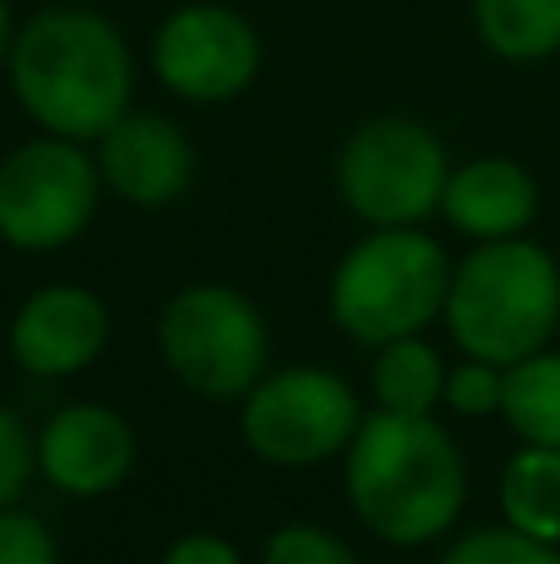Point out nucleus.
Segmentation results:
<instances>
[{
  "label": "nucleus",
  "mask_w": 560,
  "mask_h": 564,
  "mask_svg": "<svg viewBox=\"0 0 560 564\" xmlns=\"http://www.w3.org/2000/svg\"><path fill=\"white\" fill-rule=\"evenodd\" d=\"M446 406L462 416H496L506 401V367L482 357H466L456 371H446Z\"/></svg>",
  "instance_id": "aec40b11"
},
{
  "label": "nucleus",
  "mask_w": 560,
  "mask_h": 564,
  "mask_svg": "<svg viewBox=\"0 0 560 564\" xmlns=\"http://www.w3.org/2000/svg\"><path fill=\"white\" fill-rule=\"evenodd\" d=\"M506 525L560 545V446H526L502 470Z\"/></svg>",
  "instance_id": "dca6fc26"
},
{
  "label": "nucleus",
  "mask_w": 560,
  "mask_h": 564,
  "mask_svg": "<svg viewBox=\"0 0 560 564\" xmlns=\"http://www.w3.org/2000/svg\"><path fill=\"white\" fill-rule=\"evenodd\" d=\"M363 426L357 397L327 367L268 371L244 397V441L268 466H317L343 456Z\"/></svg>",
  "instance_id": "6e6552de"
},
{
  "label": "nucleus",
  "mask_w": 560,
  "mask_h": 564,
  "mask_svg": "<svg viewBox=\"0 0 560 564\" xmlns=\"http://www.w3.org/2000/svg\"><path fill=\"white\" fill-rule=\"evenodd\" d=\"M502 416L526 446H560V351H531L506 367Z\"/></svg>",
  "instance_id": "f3484780"
},
{
  "label": "nucleus",
  "mask_w": 560,
  "mask_h": 564,
  "mask_svg": "<svg viewBox=\"0 0 560 564\" xmlns=\"http://www.w3.org/2000/svg\"><path fill=\"white\" fill-rule=\"evenodd\" d=\"M536 204H541L536 178L516 159H472V164L452 169L442 194V214L452 218L456 234L476 238V243L521 238L536 218Z\"/></svg>",
  "instance_id": "ddd939ff"
},
{
  "label": "nucleus",
  "mask_w": 560,
  "mask_h": 564,
  "mask_svg": "<svg viewBox=\"0 0 560 564\" xmlns=\"http://www.w3.org/2000/svg\"><path fill=\"white\" fill-rule=\"evenodd\" d=\"M159 564H244L234 545L224 535H208V530H194V535H179L174 545L164 550Z\"/></svg>",
  "instance_id": "5701e85b"
},
{
  "label": "nucleus",
  "mask_w": 560,
  "mask_h": 564,
  "mask_svg": "<svg viewBox=\"0 0 560 564\" xmlns=\"http://www.w3.org/2000/svg\"><path fill=\"white\" fill-rule=\"evenodd\" d=\"M0 564H60L55 535L45 530V520L20 506L0 510Z\"/></svg>",
  "instance_id": "4be33fe9"
},
{
  "label": "nucleus",
  "mask_w": 560,
  "mask_h": 564,
  "mask_svg": "<svg viewBox=\"0 0 560 564\" xmlns=\"http://www.w3.org/2000/svg\"><path fill=\"white\" fill-rule=\"evenodd\" d=\"M446 327L466 357L511 361L531 357L551 341L560 322V268L541 243L496 238L452 268L446 288Z\"/></svg>",
  "instance_id": "7ed1b4c3"
},
{
  "label": "nucleus",
  "mask_w": 560,
  "mask_h": 564,
  "mask_svg": "<svg viewBox=\"0 0 560 564\" xmlns=\"http://www.w3.org/2000/svg\"><path fill=\"white\" fill-rule=\"evenodd\" d=\"M373 391L383 411H402V416H432L437 401L446 397V367L442 351L432 341L417 337H397L387 347H377L373 361Z\"/></svg>",
  "instance_id": "4468645a"
},
{
  "label": "nucleus",
  "mask_w": 560,
  "mask_h": 564,
  "mask_svg": "<svg viewBox=\"0 0 560 564\" xmlns=\"http://www.w3.org/2000/svg\"><path fill=\"white\" fill-rule=\"evenodd\" d=\"M20 109L45 134L99 139L134 95V55L109 15L85 6H45L15 30L6 59Z\"/></svg>",
  "instance_id": "f257e3e1"
},
{
  "label": "nucleus",
  "mask_w": 560,
  "mask_h": 564,
  "mask_svg": "<svg viewBox=\"0 0 560 564\" xmlns=\"http://www.w3.org/2000/svg\"><path fill=\"white\" fill-rule=\"evenodd\" d=\"M353 516L387 545H432L466 506V460L432 416L373 411L343 451Z\"/></svg>",
  "instance_id": "f03ea898"
},
{
  "label": "nucleus",
  "mask_w": 560,
  "mask_h": 564,
  "mask_svg": "<svg viewBox=\"0 0 560 564\" xmlns=\"http://www.w3.org/2000/svg\"><path fill=\"white\" fill-rule=\"evenodd\" d=\"M452 263L422 228H373L333 273V322L363 347L417 337L446 312Z\"/></svg>",
  "instance_id": "20e7f679"
},
{
  "label": "nucleus",
  "mask_w": 560,
  "mask_h": 564,
  "mask_svg": "<svg viewBox=\"0 0 560 564\" xmlns=\"http://www.w3.org/2000/svg\"><path fill=\"white\" fill-rule=\"evenodd\" d=\"M159 351H164V367L208 401L248 397L268 377L263 317L244 292L218 288V282H194L179 297H169L159 317Z\"/></svg>",
  "instance_id": "39448f33"
},
{
  "label": "nucleus",
  "mask_w": 560,
  "mask_h": 564,
  "mask_svg": "<svg viewBox=\"0 0 560 564\" xmlns=\"http://www.w3.org/2000/svg\"><path fill=\"white\" fill-rule=\"evenodd\" d=\"M476 35L511 65H536L560 50V0H472Z\"/></svg>",
  "instance_id": "2eb2a0df"
},
{
  "label": "nucleus",
  "mask_w": 560,
  "mask_h": 564,
  "mask_svg": "<svg viewBox=\"0 0 560 564\" xmlns=\"http://www.w3.org/2000/svg\"><path fill=\"white\" fill-rule=\"evenodd\" d=\"M442 564H560V550L516 525H486L456 540Z\"/></svg>",
  "instance_id": "a211bd4d"
},
{
  "label": "nucleus",
  "mask_w": 560,
  "mask_h": 564,
  "mask_svg": "<svg viewBox=\"0 0 560 564\" xmlns=\"http://www.w3.org/2000/svg\"><path fill=\"white\" fill-rule=\"evenodd\" d=\"M446 164L442 139L427 124L402 115L367 119L337 154V188L343 204L373 228H417L442 208Z\"/></svg>",
  "instance_id": "423d86ee"
},
{
  "label": "nucleus",
  "mask_w": 560,
  "mask_h": 564,
  "mask_svg": "<svg viewBox=\"0 0 560 564\" xmlns=\"http://www.w3.org/2000/svg\"><path fill=\"white\" fill-rule=\"evenodd\" d=\"M109 341V312L89 288H40L20 302L10 322V357L30 377H75L105 351Z\"/></svg>",
  "instance_id": "f8f14e48"
},
{
  "label": "nucleus",
  "mask_w": 560,
  "mask_h": 564,
  "mask_svg": "<svg viewBox=\"0 0 560 564\" xmlns=\"http://www.w3.org/2000/svg\"><path fill=\"white\" fill-rule=\"evenodd\" d=\"M99 178L109 194L139 208H164L189 194L194 184V144L189 134L164 115H119L105 134L95 139Z\"/></svg>",
  "instance_id": "9d476101"
},
{
  "label": "nucleus",
  "mask_w": 560,
  "mask_h": 564,
  "mask_svg": "<svg viewBox=\"0 0 560 564\" xmlns=\"http://www.w3.org/2000/svg\"><path fill=\"white\" fill-rule=\"evenodd\" d=\"M35 470H40L35 436L25 431V421H20L15 411L0 406V510L20 506V496H25Z\"/></svg>",
  "instance_id": "412c9836"
},
{
  "label": "nucleus",
  "mask_w": 560,
  "mask_h": 564,
  "mask_svg": "<svg viewBox=\"0 0 560 564\" xmlns=\"http://www.w3.org/2000/svg\"><path fill=\"white\" fill-rule=\"evenodd\" d=\"M149 59L169 95L194 105H224L258 79L263 40L254 20L224 0H189L159 20Z\"/></svg>",
  "instance_id": "1a4fd4ad"
},
{
  "label": "nucleus",
  "mask_w": 560,
  "mask_h": 564,
  "mask_svg": "<svg viewBox=\"0 0 560 564\" xmlns=\"http://www.w3.org/2000/svg\"><path fill=\"white\" fill-rule=\"evenodd\" d=\"M99 164L79 139H30L0 159V238L20 253H50L79 238L99 204Z\"/></svg>",
  "instance_id": "0eeeda50"
},
{
  "label": "nucleus",
  "mask_w": 560,
  "mask_h": 564,
  "mask_svg": "<svg viewBox=\"0 0 560 564\" xmlns=\"http://www.w3.org/2000/svg\"><path fill=\"white\" fill-rule=\"evenodd\" d=\"M40 456V476L55 490L79 500L109 496L119 480L134 466V431L125 426V416L99 401H75V406H60L45 421L35 441Z\"/></svg>",
  "instance_id": "9b49d317"
},
{
  "label": "nucleus",
  "mask_w": 560,
  "mask_h": 564,
  "mask_svg": "<svg viewBox=\"0 0 560 564\" xmlns=\"http://www.w3.org/2000/svg\"><path fill=\"white\" fill-rule=\"evenodd\" d=\"M10 45H15V15H10V0H0V65L10 59Z\"/></svg>",
  "instance_id": "b1692460"
},
{
  "label": "nucleus",
  "mask_w": 560,
  "mask_h": 564,
  "mask_svg": "<svg viewBox=\"0 0 560 564\" xmlns=\"http://www.w3.org/2000/svg\"><path fill=\"white\" fill-rule=\"evenodd\" d=\"M263 564H363L347 550L343 535H333V530L323 525H283L268 535L263 545Z\"/></svg>",
  "instance_id": "6ab92c4d"
}]
</instances>
